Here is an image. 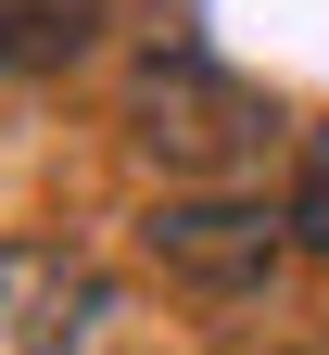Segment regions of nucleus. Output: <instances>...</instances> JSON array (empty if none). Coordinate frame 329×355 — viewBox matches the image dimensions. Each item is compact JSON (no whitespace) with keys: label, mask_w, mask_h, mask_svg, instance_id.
Wrapping results in <instances>:
<instances>
[{"label":"nucleus","mask_w":329,"mask_h":355,"mask_svg":"<svg viewBox=\"0 0 329 355\" xmlns=\"http://www.w3.org/2000/svg\"><path fill=\"white\" fill-rule=\"evenodd\" d=\"M114 0H0V76H51L102 38Z\"/></svg>","instance_id":"4"},{"label":"nucleus","mask_w":329,"mask_h":355,"mask_svg":"<svg viewBox=\"0 0 329 355\" xmlns=\"http://www.w3.org/2000/svg\"><path fill=\"white\" fill-rule=\"evenodd\" d=\"M292 241L329 254V127H317V153H304V178H292Z\"/></svg>","instance_id":"5"},{"label":"nucleus","mask_w":329,"mask_h":355,"mask_svg":"<svg viewBox=\"0 0 329 355\" xmlns=\"http://www.w3.org/2000/svg\"><path fill=\"white\" fill-rule=\"evenodd\" d=\"M127 140L165 165V191H254L278 153V102L215 51H152L127 76Z\"/></svg>","instance_id":"1"},{"label":"nucleus","mask_w":329,"mask_h":355,"mask_svg":"<svg viewBox=\"0 0 329 355\" xmlns=\"http://www.w3.org/2000/svg\"><path fill=\"white\" fill-rule=\"evenodd\" d=\"M152 266L165 279H190V292H266L278 266H292V203H266V191H165L152 203Z\"/></svg>","instance_id":"2"},{"label":"nucleus","mask_w":329,"mask_h":355,"mask_svg":"<svg viewBox=\"0 0 329 355\" xmlns=\"http://www.w3.org/2000/svg\"><path fill=\"white\" fill-rule=\"evenodd\" d=\"M127 292L76 241H0V355H114Z\"/></svg>","instance_id":"3"}]
</instances>
